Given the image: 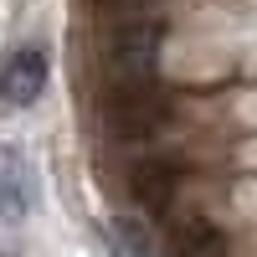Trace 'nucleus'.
Returning <instances> with one entry per match:
<instances>
[{"mask_svg":"<svg viewBox=\"0 0 257 257\" xmlns=\"http://www.w3.org/2000/svg\"><path fill=\"white\" fill-rule=\"evenodd\" d=\"M47 72H52V57H47V47H36V41L6 52V62H0V103L31 108V103L47 93Z\"/></svg>","mask_w":257,"mask_h":257,"instance_id":"3","label":"nucleus"},{"mask_svg":"<svg viewBox=\"0 0 257 257\" xmlns=\"http://www.w3.org/2000/svg\"><path fill=\"white\" fill-rule=\"evenodd\" d=\"M180 160L170 155H139L134 165H128V190H134V201L144 211H155V216H165L170 206H175L180 196Z\"/></svg>","mask_w":257,"mask_h":257,"instance_id":"4","label":"nucleus"},{"mask_svg":"<svg viewBox=\"0 0 257 257\" xmlns=\"http://www.w3.org/2000/svg\"><path fill=\"white\" fill-rule=\"evenodd\" d=\"M26 211H31V170L21 155H6V170H0V216L26 221Z\"/></svg>","mask_w":257,"mask_h":257,"instance_id":"6","label":"nucleus"},{"mask_svg":"<svg viewBox=\"0 0 257 257\" xmlns=\"http://www.w3.org/2000/svg\"><path fill=\"white\" fill-rule=\"evenodd\" d=\"M165 257H231V242H226V231L211 226V221H180L170 231Z\"/></svg>","mask_w":257,"mask_h":257,"instance_id":"5","label":"nucleus"},{"mask_svg":"<svg viewBox=\"0 0 257 257\" xmlns=\"http://www.w3.org/2000/svg\"><path fill=\"white\" fill-rule=\"evenodd\" d=\"M160 62V26L155 21H118L103 36V72L108 88H128V82H149Z\"/></svg>","mask_w":257,"mask_h":257,"instance_id":"2","label":"nucleus"},{"mask_svg":"<svg viewBox=\"0 0 257 257\" xmlns=\"http://www.w3.org/2000/svg\"><path fill=\"white\" fill-rule=\"evenodd\" d=\"M113 6H139V0H113Z\"/></svg>","mask_w":257,"mask_h":257,"instance_id":"7","label":"nucleus"},{"mask_svg":"<svg viewBox=\"0 0 257 257\" xmlns=\"http://www.w3.org/2000/svg\"><path fill=\"white\" fill-rule=\"evenodd\" d=\"M98 118H103V128H108L118 144H144V139H155L160 128L170 123V98L155 88V82L108 88V93H103Z\"/></svg>","mask_w":257,"mask_h":257,"instance_id":"1","label":"nucleus"}]
</instances>
